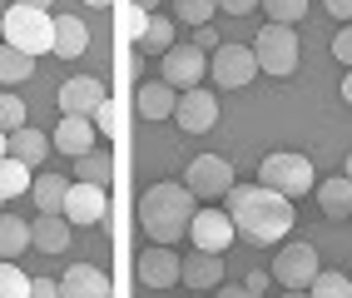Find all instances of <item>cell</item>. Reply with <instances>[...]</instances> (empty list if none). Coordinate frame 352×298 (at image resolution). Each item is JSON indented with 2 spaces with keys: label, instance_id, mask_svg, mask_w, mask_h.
Returning a JSON list of instances; mask_svg holds the SVG:
<instances>
[{
  "label": "cell",
  "instance_id": "6da1fadb",
  "mask_svg": "<svg viewBox=\"0 0 352 298\" xmlns=\"http://www.w3.org/2000/svg\"><path fill=\"white\" fill-rule=\"evenodd\" d=\"M228 214L239 224V239L248 244H278L293 234V199L268 184H233L228 189Z\"/></svg>",
  "mask_w": 352,
  "mask_h": 298
},
{
  "label": "cell",
  "instance_id": "7a4b0ae2",
  "mask_svg": "<svg viewBox=\"0 0 352 298\" xmlns=\"http://www.w3.org/2000/svg\"><path fill=\"white\" fill-rule=\"evenodd\" d=\"M194 214H199V194H194L189 184H174V179L149 184L144 199H139V224H144V234H149L154 244L189 239Z\"/></svg>",
  "mask_w": 352,
  "mask_h": 298
},
{
  "label": "cell",
  "instance_id": "3957f363",
  "mask_svg": "<svg viewBox=\"0 0 352 298\" xmlns=\"http://www.w3.org/2000/svg\"><path fill=\"white\" fill-rule=\"evenodd\" d=\"M258 184H268L288 199H302L318 189V174H313V159L298 154V149H273L263 164H258Z\"/></svg>",
  "mask_w": 352,
  "mask_h": 298
},
{
  "label": "cell",
  "instance_id": "277c9868",
  "mask_svg": "<svg viewBox=\"0 0 352 298\" xmlns=\"http://www.w3.org/2000/svg\"><path fill=\"white\" fill-rule=\"evenodd\" d=\"M6 45L30 50V55H50L55 50V20L35 6H10L6 10Z\"/></svg>",
  "mask_w": 352,
  "mask_h": 298
},
{
  "label": "cell",
  "instance_id": "5b68a950",
  "mask_svg": "<svg viewBox=\"0 0 352 298\" xmlns=\"http://www.w3.org/2000/svg\"><path fill=\"white\" fill-rule=\"evenodd\" d=\"M253 55H258V70L263 75H273V80L293 75L298 70V35H293V25L268 20V25L253 35Z\"/></svg>",
  "mask_w": 352,
  "mask_h": 298
},
{
  "label": "cell",
  "instance_id": "8992f818",
  "mask_svg": "<svg viewBox=\"0 0 352 298\" xmlns=\"http://www.w3.org/2000/svg\"><path fill=\"white\" fill-rule=\"evenodd\" d=\"M318 273L322 268H318V248L313 244H288V248H278V259H273V279L288 293H308Z\"/></svg>",
  "mask_w": 352,
  "mask_h": 298
},
{
  "label": "cell",
  "instance_id": "52a82bcc",
  "mask_svg": "<svg viewBox=\"0 0 352 298\" xmlns=\"http://www.w3.org/2000/svg\"><path fill=\"white\" fill-rule=\"evenodd\" d=\"M253 75H258L253 45L223 40L219 50H214V85H219V89H243V85H253Z\"/></svg>",
  "mask_w": 352,
  "mask_h": 298
},
{
  "label": "cell",
  "instance_id": "ba28073f",
  "mask_svg": "<svg viewBox=\"0 0 352 298\" xmlns=\"http://www.w3.org/2000/svg\"><path fill=\"white\" fill-rule=\"evenodd\" d=\"M184 184H189L199 199H228V189L239 184V179H233V164L223 154H199V159H189Z\"/></svg>",
  "mask_w": 352,
  "mask_h": 298
},
{
  "label": "cell",
  "instance_id": "9c48e42d",
  "mask_svg": "<svg viewBox=\"0 0 352 298\" xmlns=\"http://www.w3.org/2000/svg\"><path fill=\"white\" fill-rule=\"evenodd\" d=\"M164 80H169L179 95L184 89H194L199 80H208V60H204V50L194 40H184V45H174V50H164Z\"/></svg>",
  "mask_w": 352,
  "mask_h": 298
},
{
  "label": "cell",
  "instance_id": "30bf717a",
  "mask_svg": "<svg viewBox=\"0 0 352 298\" xmlns=\"http://www.w3.org/2000/svg\"><path fill=\"white\" fill-rule=\"evenodd\" d=\"M189 239H194V248H214V254H223L228 244H239V224H233L228 209H214V204H208V209L194 214Z\"/></svg>",
  "mask_w": 352,
  "mask_h": 298
},
{
  "label": "cell",
  "instance_id": "8fae6325",
  "mask_svg": "<svg viewBox=\"0 0 352 298\" xmlns=\"http://www.w3.org/2000/svg\"><path fill=\"white\" fill-rule=\"evenodd\" d=\"M134 268H139V284H144V288H174V284H184V259L174 254L169 244L144 248Z\"/></svg>",
  "mask_w": 352,
  "mask_h": 298
},
{
  "label": "cell",
  "instance_id": "7c38bea8",
  "mask_svg": "<svg viewBox=\"0 0 352 298\" xmlns=\"http://www.w3.org/2000/svg\"><path fill=\"white\" fill-rule=\"evenodd\" d=\"M109 100V89L95 80V75H69L60 89H55V105H60V114H89L95 120V109Z\"/></svg>",
  "mask_w": 352,
  "mask_h": 298
},
{
  "label": "cell",
  "instance_id": "4fadbf2b",
  "mask_svg": "<svg viewBox=\"0 0 352 298\" xmlns=\"http://www.w3.org/2000/svg\"><path fill=\"white\" fill-rule=\"evenodd\" d=\"M174 120H179V129H189V134L214 129V125H219V100H214V89H204V85L184 89V95H179V109H174Z\"/></svg>",
  "mask_w": 352,
  "mask_h": 298
},
{
  "label": "cell",
  "instance_id": "5bb4252c",
  "mask_svg": "<svg viewBox=\"0 0 352 298\" xmlns=\"http://www.w3.org/2000/svg\"><path fill=\"white\" fill-rule=\"evenodd\" d=\"M104 214H109V189L75 179V184H69V199H65V219L69 224H100Z\"/></svg>",
  "mask_w": 352,
  "mask_h": 298
},
{
  "label": "cell",
  "instance_id": "9a60e30c",
  "mask_svg": "<svg viewBox=\"0 0 352 298\" xmlns=\"http://www.w3.org/2000/svg\"><path fill=\"white\" fill-rule=\"evenodd\" d=\"M95 120L89 114H65V120H55V149L60 154H69V159H80V154H89L95 149Z\"/></svg>",
  "mask_w": 352,
  "mask_h": 298
},
{
  "label": "cell",
  "instance_id": "2e32d148",
  "mask_svg": "<svg viewBox=\"0 0 352 298\" xmlns=\"http://www.w3.org/2000/svg\"><path fill=\"white\" fill-rule=\"evenodd\" d=\"M114 284H109V273L95 268V264H75L60 279V298H109Z\"/></svg>",
  "mask_w": 352,
  "mask_h": 298
},
{
  "label": "cell",
  "instance_id": "e0dca14e",
  "mask_svg": "<svg viewBox=\"0 0 352 298\" xmlns=\"http://www.w3.org/2000/svg\"><path fill=\"white\" fill-rule=\"evenodd\" d=\"M184 284H189V288H219L223 284V254H214V248H194V254L184 259Z\"/></svg>",
  "mask_w": 352,
  "mask_h": 298
},
{
  "label": "cell",
  "instance_id": "ac0fdd59",
  "mask_svg": "<svg viewBox=\"0 0 352 298\" xmlns=\"http://www.w3.org/2000/svg\"><path fill=\"white\" fill-rule=\"evenodd\" d=\"M174 109H179V89L169 80H149L139 89V114L144 120H174Z\"/></svg>",
  "mask_w": 352,
  "mask_h": 298
},
{
  "label": "cell",
  "instance_id": "d6986e66",
  "mask_svg": "<svg viewBox=\"0 0 352 298\" xmlns=\"http://www.w3.org/2000/svg\"><path fill=\"white\" fill-rule=\"evenodd\" d=\"M313 194H318V209H322L327 219H352V179H347V174L322 179Z\"/></svg>",
  "mask_w": 352,
  "mask_h": 298
},
{
  "label": "cell",
  "instance_id": "ffe728a7",
  "mask_svg": "<svg viewBox=\"0 0 352 298\" xmlns=\"http://www.w3.org/2000/svg\"><path fill=\"white\" fill-rule=\"evenodd\" d=\"M89 45V30L80 15H55V55L60 60H80Z\"/></svg>",
  "mask_w": 352,
  "mask_h": 298
},
{
  "label": "cell",
  "instance_id": "44dd1931",
  "mask_svg": "<svg viewBox=\"0 0 352 298\" xmlns=\"http://www.w3.org/2000/svg\"><path fill=\"white\" fill-rule=\"evenodd\" d=\"M30 189H35L30 164H25V159H15V154H6V159H0V199H25Z\"/></svg>",
  "mask_w": 352,
  "mask_h": 298
},
{
  "label": "cell",
  "instance_id": "7402d4cb",
  "mask_svg": "<svg viewBox=\"0 0 352 298\" xmlns=\"http://www.w3.org/2000/svg\"><path fill=\"white\" fill-rule=\"evenodd\" d=\"M30 199L40 204V214H65L69 179H65V174H35V189H30Z\"/></svg>",
  "mask_w": 352,
  "mask_h": 298
},
{
  "label": "cell",
  "instance_id": "603a6c76",
  "mask_svg": "<svg viewBox=\"0 0 352 298\" xmlns=\"http://www.w3.org/2000/svg\"><path fill=\"white\" fill-rule=\"evenodd\" d=\"M45 149H50V140H45L40 129H30V125H20V129H10V134H6V154L25 159L30 169L40 164V159H45Z\"/></svg>",
  "mask_w": 352,
  "mask_h": 298
},
{
  "label": "cell",
  "instance_id": "cb8c5ba5",
  "mask_svg": "<svg viewBox=\"0 0 352 298\" xmlns=\"http://www.w3.org/2000/svg\"><path fill=\"white\" fill-rule=\"evenodd\" d=\"M35 248H45V254H65V248H69V219L65 214H40L35 219Z\"/></svg>",
  "mask_w": 352,
  "mask_h": 298
},
{
  "label": "cell",
  "instance_id": "d4e9b609",
  "mask_svg": "<svg viewBox=\"0 0 352 298\" xmlns=\"http://www.w3.org/2000/svg\"><path fill=\"white\" fill-rule=\"evenodd\" d=\"M75 179L109 189V184H114V159H109V149H89V154H80V159H75Z\"/></svg>",
  "mask_w": 352,
  "mask_h": 298
},
{
  "label": "cell",
  "instance_id": "484cf974",
  "mask_svg": "<svg viewBox=\"0 0 352 298\" xmlns=\"http://www.w3.org/2000/svg\"><path fill=\"white\" fill-rule=\"evenodd\" d=\"M30 244H35V224L15 219V214H6V219H0V254H6V259H20Z\"/></svg>",
  "mask_w": 352,
  "mask_h": 298
},
{
  "label": "cell",
  "instance_id": "4316f807",
  "mask_svg": "<svg viewBox=\"0 0 352 298\" xmlns=\"http://www.w3.org/2000/svg\"><path fill=\"white\" fill-rule=\"evenodd\" d=\"M139 50L144 55H164V50H174V15H149V25L144 35H139Z\"/></svg>",
  "mask_w": 352,
  "mask_h": 298
},
{
  "label": "cell",
  "instance_id": "83f0119b",
  "mask_svg": "<svg viewBox=\"0 0 352 298\" xmlns=\"http://www.w3.org/2000/svg\"><path fill=\"white\" fill-rule=\"evenodd\" d=\"M30 75H35V55H30V50H15V45H6V50H0V80L15 89L20 80H30Z\"/></svg>",
  "mask_w": 352,
  "mask_h": 298
},
{
  "label": "cell",
  "instance_id": "f1b7e54d",
  "mask_svg": "<svg viewBox=\"0 0 352 298\" xmlns=\"http://www.w3.org/2000/svg\"><path fill=\"white\" fill-rule=\"evenodd\" d=\"M313 298H352V273H338V268H322L318 279H313V288H308Z\"/></svg>",
  "mask_w": 352,
  "mask_h": 298
},
{
  "label": "cell",
  "instance_id": "f546056e",
  "mask_svg": "<svg viewBox=\"0 0 352 298\" xmlns=\"http://www.w3.org/2000/svg\"><path fill=\"white\" fill-rule=\"evenodd\" d=\"M214 6L219 0H174V20H184V25H208L214 20Z\"/></svg>",
  "mask_w": 352,
  "mask_h": 298
},
{
  "label": "cell",
  "instance_id": "4dcf8cb0",
  "mask_svg": "<svg viewBox=\"0 0 352 298\" xmlns=\"http://www.w3.org/2000/svg\"><path fill=\"white\" fill-rule=\"evenodd\" d=\"M268 20H278V25H298L302 15H308V0H263Z\"/></svg>",
  "mask_w": 352,
  "mask_h": 298
},
{
  "label": "cell",
  "instance_id": "1f68e13d",
  "mask_svg": "<svg viewBox=\"0 0 352 298\" xmlns=\"http://www.w3.org/2000/svg\"><path fill=\"white\" fill-rule=\"evenodd\" d=\"M0 293H6V298H25V293H35V284L15 268V259H6V268H0Z\"/></svg>",
  "mask_w": 352,
  "mask_h": 298
},
{
  "label": "cell",
  "instance_id": "d6a6232c",
  "mask_svg": "<svg viewBox=\"0 0 352 298\" xmlns=\"http://www.w3.org/2000/svg\"><path fill=\"white\" fill-rule=\"evenodd\" d=\"M95 125H100V134H104V140H114V134L124 129V109L114 105V100H104V105L95 109Z\"/></svg>",
  "mask_w": 352,
  "mask_h": 298
},
{
  "label": "cell",
  "instance_id": "836d02e7",
  "mask_svg": "<svg viewBox=\"0 0 352 298\" xmlns=\"http://www.w3.org/2000/svg\"><path fill=\"white\" fill-rule=\"evenodd\" d=\"M0 125H6V134L25 125V100H20L15 89H6V100H0Z\"/></svg>",
  "mask_w": 352,
  "mask_h": 298
},
{
  "label": "cell",
  "instance_id": "e575fe53",
  "mask_svg": "<svg viewBox=\"0 0 352 298\" xmlns=\"http://www.w3.org/2000/svg\"><path fill=\"white\" fill-rule=\"evenodd\" d=\"M333 60H338V65H347V70H352V25L333 35Z\"/></svg>",
  "mask_w": 352,
  "mask_h": 298
},
{
  "label": "cell",
  "instance_id": "d590c367",
  "mask_svg": "<svg viewBox=\"0 0 352 298\" xmlns=\"http://www.w3.org/2000/svg\"><path fill=\"white\" fill-rule=\"evenodd\" d=\"M253 6H263V0H219V10L228 15H253Z\"/></svg>",
  "mask_w": 352,
  "mask_h": 298
},
{
  "label": "cell",
  "instance_id": "8d00e7d4",
  "mask_svg": "<svg viewBox=\"0 0 352 298\" xmlns=\"http://www.w3.org/2000/svg\"><path fill=\"white\" fill-rule=\"evenodd\" d=\"M268 284H273V268H268V273H248V293H253V298L268 293Z\"/></svg>",
  "mask_w": 352,
  "mask_h": 298
},
{
  "label": "cell",
  "instance_id": "74e56055",
  "mask_svg": "<svg viewBox=\"0 0 352 298\" xmlns=\"http://www.w3.org/2000/svg\"><path fill=\"white\" fill-rule=\"evenodd\" d=\"M219 30H208V25H199V35H194V45H199V50H219Z\"/></svg>",
  "mask_w": 352,
  "mask_h": 298
},
{
  "label": "cell",
  "instance_id": "f35d334b",
  "mask_svg": "<svg viewBox=\"0 0 352 298\" xmlns=\"http://www.w3.org/2000/svg\"><path fill=\"white\" fill-rule=\"evenodd\" d=\"M327 10H333L338 20H347V25H352V0H327Z\"/></svg>",
  "mask_w": 352,
  "mask_h": 298
},
{
  "label": "cell",
  "instance_id": "ab89813d",
  "mask_svg": "<svg viewBox=\"0 0 352 298\" xmlns=\"http://www.w3.org/2000/svg\"><path fill=\"white\" fill-rule=\"evenodd\" d=\"M50 293H60V284H45V279H35V298H50Z\"/></svg>",
  "mask_w": 352,
  "mask_h": 298
},
{
  "label": "cell",
  "instance_id": "60d3db41",
  "mask_svg": "<svg viewBox=\"0 0 352 298\" xmlns=\"http://www.w3.org/2000/svg\"><path fill=\"white\" fill-rule=\"evenodd\" d=\"M342 100H347V105H352V70H347V75H342Z\"/></svg>",
  "mask_w": 352,
  "mask_h": 298
},
{
  "label": "cell",
  "instance_id": "b9f144b4",
  "mask_svg": "<svg viewBox=\"0 0 352 298\" xmlns=\"http://www.w3.org/2000/svg\"><path fill=\"white\" fill-rule=\"evenodd\" d=\"M15 6H35V10H50V0H15Z\"/></svg>",
  "mask_w": 352,
  "mask_h": 298
},
{
  "label": "cell",
  "instance_id": "7bdbcfd3",
  "mask_svg": "<svg viewBox=\"0 0 352 298\" xmlns=\"http://www.w3.org/2000/svg\"><path fill=\"white\" fill-rule=\"evenodd\" d=\"M134 6H139V10H154V6H159V0H134Z\"/></svg>",
  "mask_w": 352,
  "mask_h": 298
},
{
  "label": "cell",
  "instance_id": "ee69618b",
  "mask_svg": "<svg viewBox=\"0 0 352 298\" xmlns=\"http://www.w3.org/2000/svg\"><path fill=\"white\" fill-rule=\"evenodd\" d=\"M342 174H347V179H352V154H347V164H342Z\"/></svg>",
  "mask_w": 352,
  "mask_h": 298
},
{
  "label": "cell",
  "instance_id": "f6af8a7d",
  "mask_svg": "<svg viewBox=\"0 0 352 298\" xmlns=\"http://www.w3.org/2000/svg\"><path fill=\"white\" fill-rule=\"evenodd\" d=\"M85 6H95V10H100V6H109V0H85Z\"/></svg>",
  "mask_w": 352,
  "mask_h": 298
}]
</instances>
